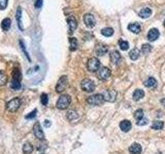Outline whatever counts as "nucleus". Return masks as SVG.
<instances>
[{
	"mask_svg": "<svg viewBox=\"0 0 165 154\" xmlns=\"http://www.w3.org/2000/svg\"><path fill=\"white\" fill-rule=\"evenodd\" d=\"M71 103V99L68 95H63L61 96L57 101V108L61 109V110H64V109L68 108V106L70 105Z\"/></svg>",
	"mask_w": 165,
	"mask_h": 154,
	"instance_id": "nucleus-1",
	"label": "nucleus"
},
{
	"mask_svg": "<svg viewBox=\"0 0 165 154\" xmlns=\"http://www.w3.org/2000/svg\"><path fill=\"white\" fill-rule=\"evenodd\" d=\"M87 102L90 104V105L93 106H100L104 103V99L103 96L101 94H96V95L90 96L88 99H87Z\"/></svg>",
	"mask_w": 165,
	"mask_h": 154,
	"instance_id": "nucleus-2",
	"label": "nucleus"
},
{
	"mask_svg": "<svg viewBox=\"0 0 165 154\" xmlns=\"http://www.w3.org/2000/svg\"><path fill=\"white\" fill-rule=\"evenodd\" d=\"M20 106H21V100L19 98H15L6 104V109L9 112H17Z\"/></svg>",
	"mask_w": 165,
	"mask_h": 154,
	"instance_id": "nucleus-3",
	"label": "nucleus"
},
{
	"mask_svg": "<svg viewBox=\"0 0 165 154\" xmlns=\"http://www.w3.org/2000/svg\"><path fill=\"white\" fill-rule=\"evenodd\" d=\"M81 86H82V91H86V93H92V91H94V89H95L94 81L91 80V79H89V78L84 79L81 83Z\"/></svg>",
	"mask_w": 165,
	"mask_h": 154,
	"instance_id": "nucleus-4",
	"label": "nucleus"
},
{
	"mask_svg": "<svg viewBox=\"0 0 165 154\" xmlns=\"http://www.w3.org/2000/svg\"><path fill=\"white\" fill-rule=\"evenodd\" d=\"M87 68L90 72H96L100 68V61L97 58H91L87 63Z\"/></svg>",
	"mask_w": 165,
	"mask_h": 154,
	"instance_id": "nucleus-5",
	"label": "nucleus"
},
{
	"mask_svg": "<svg viewBox=\"0 0 165 154\" xmlns=\"http://www.w3.org/2000/svg\"><path fill=\"white\" fill-rule=\"evenodd\" d=\"M102 96H103L104 101L115 102L117 99V91H114V89H107V91H105L103 94H102Z\"/></svg>",
	"mask_w": 165,
	"mask_h": 154,
	"instance_id": "nucleus-6",
	"label": "nucleus"
},
{
	"mask_svg": "<svg viewBox=\"0 0 165 154\" xmlns=\"http://www.w3.org/2000/svg\"><path fill=\"white\" fill-rule=\"evenodd\" d=\"M66 85H67V76H62L60 77V79L57 82V85H56V91L57 93H62L65 88H66Z\"/></svg>",
	"mask_w": 165,
	"mask_h": 154,
	"instance_id": "nucleus-7",
	"label": "nucleus"
},
{
	"mask_svg": "<svg viewBox=\"0 0 165 154\" xmlns=\"http://www.w3.org/2000/svg\"><path fill=\"white\" fill-rule=\"evenodd\" d=\"M109 76H111V70H109L107 67H102V68H99V70H98V78L99 79L105 81Z\"/></svg>",
	"mask_w": 165,
	"mask_h": 154,
	"instance_id": "nucleus-8",
	"label": "nucleus"
},
{
	"mask_svg": "<svg viewBox=\"0 0 165 154\" xmlns=\"http://www.w3.org/2000/svg\"><path fill=\"white\" fill-rule=\"evenodd\" d=\"M67 24H68L69 28V33L72 34L74 32V30L77 28V21L73 16H69L67 18Z\"/></svg>",
	"mask_w": 165,
	"mask_h": 154,
	"instance_id": "nucleus-9",
	"label": "nucleus"
},
{
	"mask_svg": "<svg viewBox=\"0 0 165 154\" xmlns=\"http://www.w3.org/2000/svg\"><path fill=\"white\" fill-rule=\"evenodd\" d=\"M84 22L86 24V26L88 28H92V27L95 26L96 24V21H95V18L92 14H86L84 16Z\"/></svg>",
	"mask_w": 165,
	"mask_h": 154,
	"instance_id": "nucleus-10",
	"label": "nucleus"
},
{
	"mask_svg": "<svg viewBox=\"0 0 165 154\" xmlns=\"http://www.w3.org/2000/svg\"><path fill=\"white\" fill-rule=\"evenodd\" d=\"M33 131H34V135H35L37 139H39V140H44V131H42V128H41L40 123L39 122H36L35 125H34Z\"/></svg>",
	"mask_w": 165,
	"mask_h": 154,
	"instance_id": "nucleus-11",
	"label": "nucleus"
},
{
	"mask_svg": "<svg viewBox=\"0 0 165 154\" xmlns=\"http://www.w3.org/2000/svg\"><path fill=\"white\" fill-rule=\"evenodd\" d=\"M159 36H160V33H159L158 29H156V28L151 29L149 31V33H147V39H149L150 41L157 40V39L159 38Z\"/></svg>",
	"mask_w": 165,
	"mask_h": 154,
	"instance_id": "nucleus-12",
	"label": "nucleus"
},
{
	"mask_svg": "<svg viewBox=\"0 0 165 154\" xmlns=\"http://www.w3.org/2000/svg\"><path fill=\"white\" fill-rule=\"evenodd\" d=\"M121 54L118 51H112L111 53V61L112 64H115V65H119L120 62H121Z\"/></svg>",
	"mask_w": 165,
	"mask_h": 154,
	"instance_id": "nucleus-13",
	"label": "nucleus"
},
{
	"mask_svg": "<svg viewBox=\"0 0 165 154\" xmlns=\"http://www.w3.org/2000/svg\"><path fill=\"white\" fill-rule=\"evenodd\" d=\"M142 151L141 146L137 143H133L131 146L129 147V152L131 154H141Z\"/></svg>",
	"mask_w": 165,
	"mask_h": 154,
	"instance_id": "nucleus-14",
	"label": "nucleus"
},
{
	"mask_svg": "<svg viewBox=\"0 0 165 154\" xmlns=\"http://www.w3.org/2000/svg\"><path fill=\"white\" fill-rule=\"evenodd\" d=\"M132 128V125L131 122H130L129 120H127V119H125V120L121 121V123H120V128H121L122 131H124V133H127V131H129L131 130Z\"/></svg>",
	"mask_w": 165,
	"mask_h": 154,
	"instance_id": "nucleus-15",
	"label": "nucleus"
},
{
	"mask_svg": "<svg viewBox=\"0 0 165 154\" xmlns=\"http://www.w3.org/2000/svg\"><path fill=\"white\" fill-rule=\"evenodd\" d=\"M17 22H18V26L21 31H24V27H23V22H22V8L21 7H18V9H17Z\"/></svg>",
	"mask_w": 165,
	"mask_h": 154,
	"instance_id": "nucleus-16",
	"label": "nucleus"
},
{
	"mask_svg": "<svg viewBox=\"0 0 165 154\" xmlns=\"http://www.w3.org/2000/svg\"><path fill=\"white\" fill-rule=\"evenodd\" d=\"M151 14H152V11L149 7H144V8L141 9V11L138 12V16L141 17V19H147Z\"/></svg>",
	"mask_w": 165,
	"mask_h": 154,
	"instance_id": "nucleus-17",
	"label": "nucleus"
},
{
	"mask_svg": "<svg viewBox=\"0 0 165 154\" xmlns=\"http://www.w3.org/2000/svg\"><path fill=\"white\" fill-rule=\"evenodd\" d=\"M12 79L21 82L22 73H21V70H20V68H18V67H15L14 70H12Z\"/></svg>",
	"mask_w": 165,
	"mask_h": 154,
	"instance_id": "nucleus-18",
	"label": "nucleus"
},
{
	"mask_svg": "<svg viewBox=\"0 0 165 154\" xmlns=\"http://www.w3.org/2000/svg\"><path fill=\"white\" fill-rule=\"evenodd\" d=\"M11 27V19L8 18H5L4 20H2V23H1V28L3 31H8L9 28Z\"/></svg>",
	"mask_w": 165,
	"mask_h": 154,
	"instance_id": "nucleus-19",
	"label": "nucleus"
},
{
	"mask_svg": "<svg viewBox=\"0 0 165 154\" xmlns=\"http://www.w3.org/2000/svg\"><path fill=\"white\" fill-rule=\"evenodd\" d=\"M144 97V91H142V89H139V88H137L134 91V93H133V100L134 101H139V100H141L142 98Z\"/></svg>",
	"mask_w": 165,
	"mask_h": 154,
	"instance_id": "nucleus-20",
	"label": "nucleus"
},
{
	"mask_svg": "<svg viewBox=\"0 0 165 154\" xmlns=\"http://www.w3.org/2000/svg\"><path fill=\"white\" fill-rule=\"evenodd\" d=\"M128 29L131 32H133V33H139L141 30V27L138 23H131L128 25Z\"/></svg>",
	"mask_w": 165,
	"mask_h": 154,
	"instance_id": "nucleus-21",
	"label": "nucleus"
},
{
	"mask_svg": "<svg viewBox=\"0 0 165 154\" xmlns=\"http://www.w3.org/2000/svg\"><path fill=\"white\" fill-rule=\"evenodd\" d=\"M144 84L147 86V88H156L157 86V80L154 78V77H150L149 79H147V80L144 81Z\"/></svg>",
	"mask_w": 165,
	"mask_h": 154,
	"instance_id": "nucleus-22",
	"label": "nucleus"
},
{
	"mask_svg": "<svg viewBox=\"0 0 165 154\" xmlns=\"http://www.w3.org/2000/svg\"><path fill=\"white\" fill-rule=\"evenodd\" d=\"M107 53V46L104 44H99L96 48V54L98 56H104Z\"/></svg>",
	"mask_w": 165,
	"mask_h": 154,
	"instance_id": "nucleus-23",
	"label": "nucleus"
},
{
	"mask_svg": "<svg viewBox=\"0 0 165 154\" xmlns=\"http://www.w3.org/2000/svg\"><path fill=\"white\" fill-rule=\"evenodd\" d=\"M139 56H141V51H139V49H137V48L131 49V51H130V53H129L130 59L133 60V61H135V60L138 59Z\"/></svg>",
	"mask_w": 165,
	"mask_h": 154,
	"instance_id": "nucleus-24",
	"label": "nucleus"
},
{
	"mask_svg": "<svg viewBox=\"0 0 165 154\" xmlns=\"http://www.w3.org/2000/svg\"><path fill=\"white\" fill-rule=\"evenodd\" d=\"M33 152V146L30 143H25L23 146V153L24 154H31Z\"/></svg>",
	"mask_w": 165,
	"mask_h": 154,
	"instance_id": "nucleus-25",
	"label": "nucleus"
},
{
	"mask_svg": "<svg viewBox=\"0 0 165 154\" xmlns=\"http://www.w3.org/2000/svg\"><path fill=\"white\" fill-rule=\"evenodd\" d=\"M101 34L105 37H111L112 34H114V29L109 28V27H106V28H103L101 30Z\"/></svg>",
	"mask_w": 165,
	"mask_h": 154,
	"instance_id": "nucleus-26",
	"label": "nucleus"
},
{
	"mask_svg": "<svg viewBox=\"0 0 165 154\" xmlns=\"http://www.w3.org/2000/svg\"><path fill=\"white\" fill-rule=\"evenodd\" d=\"M163 126H164L163 121L157 120V121H154L153 122V125H152V128H153V130H156V131H160L163 128Z\"/></svg>",
	"mask_w": 165,
	"mask_h": 154,
	"instance_id": "nucleus-27",
	"label": "nucleus"
},
{
	"mask_svg": "<svg viewBox=\"0 0 165 154\" xmlns=\"http://www.w3.org/2000/svg\"><path fill=\"white\" fill-rule=\"evenodd\" d=\"M79 117V114H77L74 110H70L68 111V113H67V118H68V120H74V119H76Z\"/></svg>",
	"mask_w": 165,
	"mask_h": 154,
	"instance_id": "nucleus-28",
	"label": "nucleus"
},
{
	"mask_svg": "<svg viewBox=\"0 0 165 154\" xmlns=\"http://www.w3.org/2000/svg\"><path fill=\"white\" fill-rule=\"evenodd\" d=\"M7 83V76L3 71H0V85H5Z\"/></svg>",
	"mask_w": 165,
	"mask_h": 154,
	"instance_id": "nucleus-29",
	"label": "nucleus"
},
{
	"mask_svg": "<svg viewBox=\"0 0 165 154\" xmlns=\"http://www.w3.org/2000/svg\"><path fill=\"white\" fill-rule=\"evenodd\" d=\"M69 43H70V51H76L77 48V39L74 38V37H71L69 39Z\"/></svg>",
	"mask_w": 165,
	"mask_h": 154,
	"instance_id": "nucleus-30",
	"label": "nucleus"
},
{
	"mask_svg": "<svg viewBox=\"0 0 165 154\" xmlns=\"http://www.w3.org/2000/svg\"><path fill=\"white\" fill-rule=\"evenodd\" d=\"M134 118H135L136 120H139V119L144 118V110H142V109L136 110L135 112H134Z\"/></svg>",
	"mask_w": 165,
	"mask_h": 154,
	"instance_id": "nucleus-31",
	"label": "nucleus"
},
{
	"mask_svg": "<svg viewBox=\"0 0 165 154\" xmlns=\"http://www.w3.org/2000/svg\"><path fill=\"white\" fill-rule=\"evenodd\" d=\"M11 86L12 89H15V91H18V89L21 88V82L20 81H17V80H14L12 79L11 82Z\"/></svg>",
	"mask_w": 165,
	"mask_h": 154,
	"instance_id": "nucleus-32",
	"label": "nucleus"
},
{
	"mask_svg": "<svg viewBox=\"0 0 165 154\" xmlns=\"http://www.w3.org/2000/svg\"><path fill=\"white\" fill-rule=\"evenodd\" d=\"M151 51H152L151 44H149V43L142 44V46H141V51H142V53H144V54H149Z\"/></svg>",
	"mask_w": 165,
	"mask_h": 154,
	"instance_id": "nucleus-33",
	"label": "nucleus"
},
{
	"mask_svg": "<svg viewBox=\"0 0 165 154\" xmlns=\"http://www.w3.org/2000/svg\"><path fill=\"white\" fill-rule=\"evenodd\" d=\"M119 45H120V48H121L122 51H127V49L129 48V43L125 40H120Z\"/></svg>",
	"mask_w": 165,
	"mask_h": 154,
	"instance_id": "nucleus-34",
	"label": "nucleus"
},
{
	"mask_svg": "<svg viewBox=\"0 0 165 154\" xmlns=\"http://www.w3.org/2000/svg\"><path fill=\"white\" fill-rule=\"evenodd\" d=\"M20 45H21V48H22V51H24V54H25V56H26V58L28 59V61L30 62V61H31V60H30V57H29L28 51H26V46H25V44H24L23 40H20Z\"/></svg>",
	"mask_w": 165,
	"mask_h": 154,
	"instance_id": "nucleus-35",
	"label": "nucleus"
},
{
	"mask_svg": "<svg viewBox=\"0 0 165 154\" xmlns=\"http://www.w3.org/2000/svg\"><path fill=\"white\" fill-rule=\"evenodd\" d=\"M40 101H41V104L44 106H47V103H49V97H47V94H42L41 98H40Z\"/></svg>",
	"mask_w": 165,
	"mask_h": 154,
	"instance_id": "nucleus-36",
	"label": "nucleus"
},
{
	"mask_svg": "<svg viewBox=\"0 0 165 154\" xmlns=\"http://www.w3.org/2000/svg\"><path fill=\"white\" fill-rule=\"evenodd\" d=\"M147 123V118H141V119H139V120L136 121V125H139V126L146 125Z\"/></svg>",
	"mask_w": 165,
	"mask_h": 154,
	"instance_id": "nucleus-37",
	"label": "nucleus"
},
{
	"mask_svg": "<svg viewBox=\"0 0 165 154\" xmlns=\"http://www.w3.org/2000/svg\"><path fill=\"white\" fill-rule=\"evenodd\" d=\"M36 112H37V110L35 109V110H33V111H31L28 115H26V119H32V118H34L36 116Z\"/></svg>",
	"mask_w": 165,
	"mask_h": 154,
	"instance_id": "nucleus-38",
	"label": "nucleus"
},
{
	"mask_svg": "<svg viewBox=\"0 0 165 154\" xmlns=\"http://www.w3.org/2000/svg\"><path fill=\"white\" fill-rule=\"evenodd\" d=\"M8 0H0V9H5Z\"/></svg>",
	"mask_w": 165,
	"mask_h": 154,
	"instance_id": "nucleus-39",
	"label": "nucleus"
},
{
	"mask_svg": "<svg viewBox=\"0 0 165 154\" xmlns=\"http://www.w3.org/2000/svg\"><path fill=\"white\" fill-rule=\"evenodd\" d=\"M42 4H44V0H35L34 5H35L36 8H40V7L42 6Z\"/></svg>",
	"mask_w": 165,
	"mask_h": 154,
	"instance_id": "nucleus-40",
	"label": "nucleus"
},
{
	"mask_svg": "<svg viewBox=\"0 0 165 154\" xmlns=\"http://www.w3.org/2000/svg\"><path fill=\"white\" fill-rule=\"evenodd\" d=\"M44 125H46L47 128H49V126L51 125V121H50V120H46V121H44Z\"/></svg>",
	"mask_w": 165,
	"mask_h": 154,
	"instance_id": "nucleus-41",
	"label": "nucleus"
},
{
	"mask_svg": "<svg viewBox=\"0 0 165 154\" xmlns=\"http://www.w3.org/2000/svg\"><path fill=\"white\" fill-rule=\"evenodd\" d=\"M160 103H161V104H162V105H163V106H165V99H162V100L160 101Z\"/></svg>",
	"mask_w": 165,
	"mask_h": 154,
	"instance_id": "nucleus-42",
	"label": "nucleus"
},
{
	"mask_svg": "<svg viewBox=\"0 0 165 154\" xmlns=\"http://www.w3.org/2000/svg\"><path fill=\"white\" fill-rule=\"evenodd\" d=\"M164 26H165V21H164Z\"/></svg>",
	"mask_w": 165,
	"mask_h": 154,
	"instance_id": "nucleus-43",
	"label": "nucleus"
}]
</instances>
